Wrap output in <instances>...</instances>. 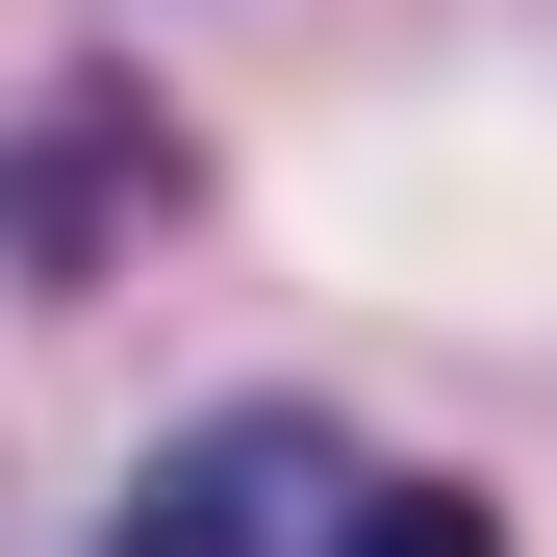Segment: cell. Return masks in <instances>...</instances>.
<instances>
[{
    "instance_id": "cell-1",
    "label": "cell",
    "mask_w": 557,
    "mask_h": 557,
    "mask_svg": "<svg viewBox=\"0 0 557 557\" xmlns=\"http://www.w3.org/2000/svg\"><path fill=\"white\" fill-rule=\"evenodd\" d=\"M330 507H355V431L330 406H228L102 507V557H330Z\"/></svg>"
},
{
    "instance_id": "cell-2",
    "label": "cell",
    "mask_w": 557,
    "mask_h": 557,
    "mask_svg": "<svg viewBox=\"0 0 557 557\" xmlns=\"http://www.w3.org/2000/svg\"><path fill=\"white\" fill-rule=\"evenodd\" d=\"M330 557H507V507H482V482H431V456H355Z\"/></svg>"
},
{
    "instance_id": "cell-3",
    "label": "cell",
    "mask_w": 557,
    "mask_h": 557,
    "mask_svg": "<svg viewBox=\"0 0 557 557\" xmlns=\"http://www.w3.org/2000/svg\"><path fill=\"white\" fill-rule=\"evenodd\" d=\"M127 152H152L127 102H51V177H26V253H51V278L102 253V203H127Z\"/></svg>"
}]
</instances>
